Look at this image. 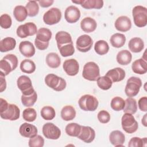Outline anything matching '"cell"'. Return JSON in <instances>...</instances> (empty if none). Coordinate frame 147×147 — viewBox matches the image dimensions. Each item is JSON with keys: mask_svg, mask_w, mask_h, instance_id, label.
I'll list each match as a JSON object with an SVG mask.
<instances>
[{"mask_svg": "<svg viewBox=\"0 0 147 147\" xmlns=\"http://www.w3.org/2000/svg\"><path fill=\"white\" fill-rule=\"evenodd\" d=\"M12 20L11 17L7 14H2L0 17V25L3 29H9L11 26Z\"/></svg>", "mask_w": 147, "mask_h": 147, "instance_id": "7dc6e473", "label": "cell"}, {"mask_svg": "<svg viewBox=\"0 0 147 147\" xmlns=\"http://www.w3.org/2000/svg\"><path fill=\"white\" fill-rule=\"evenodd\" d=\"M13 15L16 20L18 22L24 21L28 16L26 7L22 5L16 6L13 10Z\"/></svg>", "mask_w": 147, "mask_h": 147, "instance_id": "836d02e7", "label": "cell"}, {"mask_svg": "<svg viewBox=\"0 0 147 147\" xmlns=\"http://www.w3.org/2000/svg\"><path fill=\"white\" fill-rule=\"evenodd\" d=\"M20 69L26 74H32L36 70V64L30 59H25L20 64Z\"/></svg>", "mask_w": 147, "mask_h": 147, "instance_id": "e575fe53", "label": "cell"}, {"mask_svg": "<svg viewBox=\"0 0 147 147\" xmlns=\"http://www.w3.org/2000/svg\"><path fill=\"white\" fill-rule=\"evenodd\" d=\"M116 59L119 64L126 65L131 62L132 59V55L128 50H122L117 55Z\"/></svg>", "mask_w": 147, "mask_h": 147, "instance_id": "f1b7e54d", "label": "cell"}, {"mask_svg": "<svg viewBox=\"0 0 147 147\" xmlns=\"http://www.w3.org/2000/svg\"><path fill=\"white\" fill-rule=\"evenodd\" d=\"M17 84L22 95H30L35 91L30 79L26 75L20 76L17 80Z\"/></svg>", "mask_w": 147, "mask_h": 147, "instance_id": "8fae6325", "label": "cell"}, {"mask_svg": "<svg viewBox=\"0 0 147 147\" xmlns=\"http://www.w3.org/2000/svg\"><path fill=\"white\" fill-rule=\"evenodd\" d=\"M77 137L86 143H90L95 139V131L90 126H81L80 132Z\"/></svg>", "mask_w": 147, "mask_h": 147, "instance_id": "e0dca14e", "label": "cell"}, {"mask_svg": "<svg viewBox=\"0 0 147 147\" xmlns=\"http://www.w3.org/2000/svg\"><path fill=\"white\" fill-rule=\"evenodd\" d=\"M114 26L117 30L125 32L130 29L131 27V22L128 17L122 16L117 18L115 21Z\"/></svg>", "mask_w": 147, "mask_h": 147, "instance_id": "ac0fdd59", "label": "cell"}, {"mask_svg": "<svg viewBox=\"0 0 147 147\" xmlns=\"http://www.w3.org/2000/svg\"><path fill=\"white\" fill-rule=\"evenodd\" d=\"M19 50L21 53L26 57H32L36 52L34 45L29 41H21L19 45Z\"/></svg>", "mask_w": 147, "mask_h": 147, "instance_id": "44dd1931", "label": "cell"}, {"mask_svg": "<svg viewBox=\"0 0 147 147\" xmlns=\"http://www.w3.org/2000/svg\"><path fill=\"white\" fill-rule=\"evenodd\" d=\"M76 116V111L74 107L70 105H67L63 107L61 111V117L65 121H69L74 119Z\"/></svg>", "mask_w": 147, "mask_h": 147, "instance_id": "f546056e", "label": "cell"}, {"mask_svg": "<svg viewBox=\"0 0 147 147\" xmlns=\"http://www.w3.org/2000/svg\"><path fill=\"white\" fill-rule=\"evenodd\" d=\"M45 84L56 91H61L66 87L65 79L53 74H48L45 78Z\"/></svg>", "mask_w": 147, "mask_h": 147, "instance_id": "8992f818", "label": "cell"}, {"mask_svg": "<svg viewBox=\"0 0 147 147\" xmlns=\"http://www.w3.org/2000/svg\"><path fill=\"white\" fill-rule=\"evenodd\" d=\"M141 86V80L138 77L131 76L127 80L125 92L129 97L135 96L138 94Z\"/></svg>", "mask_w": 147, "mask_h": 147, "instance_id": "52a82bcc", "label": "cell"}, {"mask_svg": "<svg viewBox=\"0 0 147 147\" xmlns=\"http://www.w3.org/2000/svg\"><path fill=\"white\" fill-rule=\"evenodd\" d=\"M109 141L115 146H123L125 141V136L122 131L114 130L109 135Z\"/></svg>", "mask_w": 147, "mask_h": 147, "instance_id": "603a6c76", "label": "cell"}, {"mask_svg": "<svg viewBox=\"0 0 147 147\" xmlns=\"http://www.w3.org/2000/svg\"><path fill=\"white\" fill-rule=\"evenodd\" d=\"M132 71L137 74L142 75L147 72L146 61L142 57L135 60L131 65Z\"/></svg>", "mask_w": 147, "mask_h": 147, "instance_id": "484cf974", "label": "cell"}, {"mask_svg": "<svg viewBox=\"0 0 147 147\" xmlns=\"http://www.w3.org/2000/svg\"><path fill=\"white\" fill-rule=\"evenodd\" d=\"M28 145L30 147H42L44 145V140L41 136L36 135L30 138Z\"/></svg>", "mask_w": 147, "mask_h": 147, "instance_id": "bcb514c9", "label": "cell"}, {"mask_svg": "<svg viewBox=\"0 0 147 147\" xmlns=\"http://www.w3.org/2000/svg\"><path fill=\"white\" fill-rule=\"evenodd\" d=\"M94 50L95 52L99 55H104L109 51L108 43L103 40L97 41L94 45Z\"/></svg>", "mask_w": 147, "mask_h": 147, "instance_id": "d590c367", "label": "cell"}, {"mask_svg": "<svg viewBox=\"0 0 147 147\" xmlns=\"http://www.w3.org/2000/svg\"><path fill=\"white\" fill-rule=\"evenodd\" d=\"M146 114H145V115L144 116L143 118L142 119V123L144 125V126H146Z\"/></svg>", "mask_w": 147, "mask_h": 147, "instance_id": "db71d44e", "label": "cell"}, {"mask_svg": "<svg viewBox=\"0 0 147 147\" xmlns=\"http://www.w3.org/2000/svg\"><path fill=\"white\" fill-rule=\"evenodd\" d=\"M42 133L48 139L57 140L61 136V130L53 123L48 122L42 126Z\"/></svg>", "mask_w": 147, "mask_h": 147, "instance_id": "7c38bea8", "label": "cell"}, {"mask_svg": "<svg viewBox=\"0 0 147 147\" xmlns=\"http://www.w3.org/2000/svg\"><path fill=\"white\" fill-rule=\"evenodd\" d=\"M146 145V138H141L137 137H134L131 138L128 144V146L133 147H142Z\"/></svg>", "mask_w": 147, "mask_h": 147, "instance_id": "f6af8a7d", "label": "cell"}, {"mask_svg": "<svg viewBox=\"0 0 147 147\" xmlns=\"http://www.w3.org/2000/svg\"><path fill=\"white\" fill-rule=\"evenodd\" d=\"M110 41L113 47L119 48L125 45L126 42V37L123 34L117 33L111 36Z\"/></svg>", "mask_w": 147, "mask_h": 147, "instance_id": "1f68e13d", "label": "cell"}, {"mask_svg": "<svg viewBox=\"0 0 147 147\" xmlns=\"http://www.w3.org/2000/svg\"><path fill=\"white\" fill-rule=\"evenodd\" d=\"M125 105V100L119 96H115L111 99L110 106L115 111H118L123 109Z\"/></svg>", "mask_w": 147, "mask_h": 147, "instance_id": "b9f144b4", "label": "cell"}, {"mask_svg": "<svg viewBox=\"0 0 147 147\" xmlns=\"http://www.w3.org/2000/svg\"><path fill=\"white\" fill-rule=\"evenodd\" d=\"M125 105L123 108V112L125 113H129L134 114L137 110V101L134 98L129 97L125 100Z\"/></svg>", "mask_w": 147, "mask_h": 147, "instance_id": "d6a6232c", "label": "cell"}, {"mask_svg": "<svg viewBox=\"0 0 147 147\" xmlns=\"http://www.w3.org/2000/svg\"><path fill=\"white\" fill-rule=\"evenodd\" d=\"M17 57L14 54H7L0 61L1 72L5 76L14 70L18 66Z\"/></svg>", "mask_w": 147, "mask_h": 147, "instance_id": "7a4b0ae2", "label": "cell"}, {"mask_svg": "<svg viewBox=\"0 0 147 147\" xmlns=\"http://www.w3.org/2000/svg\"><path fill=\"white\" fill-rule=\"evenodd\" d=\"M61 18V12L57 7H52L46 11L43 16L44 22L49 25L57 24Z\"/></svg>", "mask_w": 147, "mask_h": 147, "instance_id": "9c48e42d", "label": "cell"}, {"mask_svg": "<svg viewBox=\"0 0 147 147\" xmlns=\"http://www.w3.org/2000/svg\"><path fill=\"white\" fill-rule=\"evenodd\" d=\"M20 110L18 107L14 104H9L5 111L1 113L0 115L2 119L16 121L20 118Z\"/></svg>", "mask_w": 147, "mask_h": 147, "instance_id": "5bb4252c", "label": "cell"}, {"mask_svg": "<svg viewBox=\"0 0 147 147\" xmlns=\"http://www.w3.org/2000/svg\"><path fill=\"white\" fill-rule=\"evenodd\" d=\"M16 32L19 37L23 38L36 34L37 32V28L35 24L29 22L20 25L17 28Z\"/></svg>", "mask_w": 147, "mask_h": 147, "instance_id": "30bf717a", "label": "cell"}, {"mask_svg": "<svg viewBox=\"0 0 147 147\" xmlns=\"http://www.w3.org/2000/svg\"><path fill=\"white\" fill-rule=\"evenodd\" d=\"M46 63L49 67L56 68L60 66L61 60L58 54L55 52H51L47 55Z\"/></svg>", "mask_w": 147, "mask_h": 147, "instance_id": "4dcf8cb0", "label": "cell"}, {"mask_svg": "<svg viewBox=\"0 0 147 147\" xmlns=\"http://www.w3.org/2000/svg\"><path fill=\"white\" fill-rule=\"evenodd\" d=\"M67 135L71 137H78L81 130V125L76 123H68L65 129Z\"/></svg>", "mask_w": 147, "mask_h": 147, "instance_id": "8d00e7d4", "label": "cell"}, {"mask_svg": "<svg viewBox=\"0 0 147 147\" xmlns=\"http://www.w3.org/2000/svg\"><path fill=\"white\" fill-rule=\"evenodd\" d=\"M0 91L1 92H3L4 90H5L6 88V82L5 80V75L1 72L0 74Z\"/></svg>", "mask_w": 147, "mask_h": 147, "instance_id": "f907efd6", "label": "cell"}, {"mask_svg": "<svg viewBox=\"0 0 147 147\" xmlns=\"http://www.w3.org/2000/svg\"><path fill=\"white\" fill-rule=\"evenodd\" d=\"M61 55L63 57H68L74 55L75 48L73 44H68L58 48Z\"/></svg>", "mask_w": 147, "mask_h": 147, "instance_id": "ee69618b", "label": "cell"}, {"mask_svg": "<svg viewBox=\"0 0 147 147\" xmlns=\"http://www.w3.org/2000/svg\"><path fill=\"white\" fill-rule=\"evenodd\" d=\"M63 68L68 75L73 76L78 74L79 64L75 59H67L63 63Z\"/></svg>", "mask_w": 147, "mask_h": 147, "instance_id": "9a60e30c", "label": "cell"}, {"mask_svg": "<svg viewBox=\"0 0 147 147\" xmlns=\"http://www.w3.org/2000/svg\"><path fill=\"white\" fill-rule=\"evenodd\" d=\"M105 76L109 78L113 83L122 81L125 78L126 74L124 69L119 67H117L108 71Z\"/></svg>", "mask_w": 147, "mask_h": 147, "instance_id": "7402d4cb", "label": "cell"}, {"mask_svg": "<svg viewBox=\"0 0 147 147\" xmlns=\"http://www.w3.org/2000/svg\"><path fill=\"white\" fill-rule=\"evenodd\" d=\"M55 39L58 48L68 44H73L71 36L65 31L58 32L55 35Z\"/></svg>", "mask_w": 147, "mask_h": 147, "instance_id": "cb8c5ba5", "label": "cell"}, {"mask_svg": "<svg viewBox=\"0 0 147 147\" xmlns=\"http://www.w3.org/2000/svg\"><path fill=\"white\" fill-rule=\"evenodd\" d=\"M78 104L80 108L84 111H94L98 108L99 102L94 96L90 94H86L80 98Z\"/></svg>", "mask_w": 147, "mask_h": 147, "instance_id": "5b68a950", "label": "cell"}, {"mask_svg": "<svg viewBox=\"0 0 147 147\" xmlns=\"http://www.w3.org/2000/svg\"><path fill=\"white\" fill-rule=\"evenodd\" d=\"M72 2L79 4L86 9H100L103 6V1L102 0H78L72 1Z\"/></svg>", "mask_w": 147, "mask_h": 147, "instance_id": "ffe728a7", "label": "cell"}, {"mask_svg": "<svg viewBox=\"0 0 147 147\" xmlns=\"http://www.w3.org/2000/svg\"><path fill=\"white\" fill-rule=\"evenodd\" d=\"M97 26L96 21L91 17H85L80 22V28L86 33L94 32Z\"/></svg>", "mask_w": 147, "mask_h": 147, "instance_id": "d4e9b609", "label": "cell"}, {"mask_svg": "<svg viewBox=\"0 0 147 147\" xmlns=\"http://www.w3.org/2000/svg\"><path fill=\"white\" fill-rule=\"evenodd\" d=\"M98 119L102 123H107L110 120V115L106 110L100 111L97 115Z\"/></svg>", "mask_w": 147, "mask_h": 147, "instance_id": "c3c4849f", "label": "cell"}, {"mask_svg": "<svg viewBox=\"0 0 147 147\" xmlns=\"http://www.w3.org/2000/svg\"><path fill=\"white\" fill-rule=\"evenodd\" d=\"M52 32L48 28H41L39 29L36 33L34 40V45L39 50L46 49L49 44V41L52 38Z\"/></svg>", "mask_w": 147, "mask_h": 147, "instance_id": "6da1fadb", "label": "cell"}, {"mask_svg": "<svg viewBox=\"0 0 147 147\" xmlns=\"http://www.w3.org/2000/svg\"><path fill=\"white\" fill-rule=\"evenodd\" d=\"M37 99V94L36 91L30 95H22L21 96V102L24 106L31 107L34 105Z\"/></svg>", "mask_w": 147, "mask_h": 147, "instance_id": "74e56055", "label": "cell"}, {"mask_svg": "<svg viewBox=\"0 0 147 147\" xmlns=\"http://www.w3.org/2000/svg\"><path fill=\"white\" fill-rule=\"evenodd\" d=\"M40 114L42 118L45 120H52L56 115L55 109L49 106L43 107L41 110Z\"/></svg>", "mask_w": 147, "mask_h": 147, "instance_id": "f35d334b", "label": "cell"}, {"mask_svg": "<svg viewBox=\"0 0 147 147\" xmlns=\"http://www.w3.org/2000/svg\"><path fill=\"white\" fill-rule=\"evenodd\" d=\"M129 49L134 53L141 52L144 48V42L140 37H134L131 38L128 43Z\"/></svg>", "mask_w": 147, "mask_h": 147, "instance_id": "4316f807", "label": "cell"}, {"mask_svg": "<svg viewBox=\"0 0 147 147\" xmlns=\"http://www.w3.org/2000/svg\"><path fill=\"white\" fill-rule=\"evenodd\" d=\"M98 86L103 90H107L110 89L113 84V82L111 79L106 76H103L99 77L97 80Z\"/></svg>", "mask_w": 147, "mask_h": 147, "instance_id": "60d3db41", "label": "cell"}, {"mask_svg": "<svg viewBox=\"0 0 147 147\" xmlns=\"http://www.w3.org/2000/svg\"><path fill=\"white\" fill-rule=\"evenodd\" d=\"M121 125L123 130L129 134L136 132L138 127V122L134 116L129 113H125L121 119Z\"/></svg>", "mask_w": 147, "mask_h": 147, "instance_id": "ba28073f", "label": "cell"}, {"mask_svg": "<svg viewBox=\"0 0 147 147\" xmlns=\"http://www.w3.org/2000/svg\"><path fill=\"white\" fill-rule=\"evenodd\" d=\"M80 17V11L79 9L73 5L67 7L64 13V18L65 20L70 23L76 22Z\"/></svg>", "mask_w": 147, "mask_h": 147, "instance_id": "2e32d148", "label": "cell"}, {"mask_svg": "<svg viewBox=\"0 0 147 147\" xmlns=\"http://www.w3.org/2000/svg\"><path fill=\"white\" fill-rule=\"evenodd\" d=\"M16 45V41L13 37H7L0 41V51L6 52L14 49Z\"/></svg>", "mask_w": 147, "mask_h": 147, "instance_id": "83f0119b", "label": "cell"}, {"mask_svg": "<svg viewBox=\"0 0 147 147\" xmlns=\"http://www.w3.org/2000/svg\"><path fill=\"white\" fill-rule=\"evenodd\" d=\"M22 117L27 122H33L37 118V113L33 108H27L23 111Z\"/></svg>", "mask_w": 147, "mask_h": 147, "instance_id": "7bdbcfd3", "label": "cell"}, {"mask_svg": "<svg viewBox=\"0 0 147 147\" xmlns=\"http://www.w3.org/2000/svg\"><path fill=\"white\" fill-rule=\"evenodd\" d=\"M25 7L28 12V16L29 17H34L38 13L39 6L36 1H29L26 3Z\"/></svg>", "mask_w": 147, "mask_h": 147, "instance_id": "ab89813d", "label": "cell"}, {"mask_svg": "<svg viewBox=\"0 0 147 147\" xmlns=\"http://www.w3.org/2000/svg\"><path fill=\"white\" fill-rule=\"evenodd\" d=\"M8 105H9V103H7V102L5 99L1 98H0V113H2L4 111H5L7 108Z\"/></svg>", "mask_w": 147, "mask_h": 147, "instance_id": "816d5d0a", "label": "cell"}, {"mask_svg": "<svg viewBox=\"0 0 147 147\" xmlns=\"http://www.w3.org/2000/svg\"><path fill=\"white\" fill-rule=\"evenodd\" d=\"M37 131V129L34 125L27 122L23 123L19 129L20 134L26 138H32L36 136Z\"/></svg>", "mask_w": 147, "mask_h": 147, "instance_id": "d6986e66", "label": "cell"}, {"mask_svg": "<svg viewBox=\"0 0 147 147\" xmlns=\"http://www.w3.org/2000/svg\"><path fill=\"white\" fill-rule=\"evenodd\" d=\"M39 5L42 7H48L51 6L53 3L54 2V1L53 0H47V1H38Z\"/></svg>", "mask_w": 147, "mask_h": 147, "instance_id": "f5cc1de1", "label": "cell"}, {"mask_svg": "<svg viewBox=\"0 0 147 147\" xmlns=\"http://www.w3.org/2000/svg\"><path fill=\"white\" fill-rule=\"evenodd\" d=\"M139 109L141 111L146 112L147 111V97L144 96L138 100V102Z\"/></svg>", "mask_w": 147, "mask_h": 147, "instance_id": "681fc988", "label": "cell"}, {"mask_svg": "<svg viewBox=\"0 0 147 147\" xmlns=\"http://www.w3.org/2000/svg\"><path fill=\"white\" fill-rule=\"evenodd\" d=\"M82 76L83 78L89 81H96L100 77L99 66L95 62H87L83 67Z\"/></svg>", "mask_w": 147, "mask_h": 147, "instance_id": "3957f363", "label": "cell"}, {"mask_svg": "<svg viewBox=\"0 0 147 147\" xmlns=\"http://www.w3.org/2000/svg\"><path fill=\"white\" fill-rule=\"evenodd\" d=\"M132 15L134 24L139 28H142L147 24V9L146 7L138 5L133 7Z\"/></svg>", "mask_w": 147, "mask_h": 147, "instance_id": "277c9868", "label": "cell"}, {"mask_svg": "<svg viewBox=\"0 0 147 147\" xmlns=\"http://www.w3.org/2000/svg\"><path fill=\"white\" fill-rule=\"evenodd\" d=\"M93 44L91 37L87 34L80 36L76 40V45L77 49L81 52H87L89 51Z\"/></svg>", "mask_w": 147, "mask_h": 147, "instance_id": "4fadbf2b", "label": "cell"}]
</instances>
